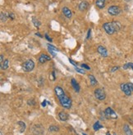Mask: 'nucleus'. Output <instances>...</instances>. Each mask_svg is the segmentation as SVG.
<instances>
[{
    "mask_svg": "<svg viewBox=\"0 0 133 135\" xmlns=\"http://www.w3.org/2000/svg\"><path fill=\"white\" fill-rule=\"evenodd\" d=\"M45 38H46L48 39V40H49V42H52V38H49V35H47V34H46V35H45Z\"/></svg>",
    "mask_w": 133,
    "mask_h": 135,
    "instance_id": "c9c22d12",
    "label": "nucleus"
},
{
    "mask_svg": "<svg viewBox=\"0 0 133 135\" xmlns=\"http://www.w3.org/2000/svg\"><path fill=\"white\" fill-rule=\"evenodd\" d=\"M119 69V66H113V69H111V72H114L116 70H118Z\"/></svg>",
    "mask_w": 133,
    "mask_h": 135,
    "instance_id": "72a5a7b5",
    "label": "nucleus"
},
{
    "mask_svg": "<svg viewBox=\"0 0 133 135\" xmlns=\"http://www.w3.org/2000/svg\"><path fill=\"white\" fill-rule=\"evenodd\" d=\"M123 131L125 133L126 135H133V133L131 131V129L130 128V127L127 125H124L123 126Z\"/></svg>",
    "mask_w": 133,
    "mask_h": 135,
    "instance_id": "6ab92c4d",
    "label": "nucleus"
},
{
    "mask_svg": "<svg viewBox=\"0 0 133 135\" xmlns=\"http://www.w3.org/2000/svg\"><path fill=\"white\" fill-rule=\"evenodd\" d=\"M123 69L127 70V69H131L133 70V63L132 62H127L123 66Z\"/></svg>",
    "mask_w": 133,
    "mask_h": 135,
    "instance_id": "393cba45",
    "label": "nucleus"
},
{
    "mask_svg": "<svg viewBox=\"0 0 133 135\" xmlns=\"http://www.w3.org/2000/svg\"><path fill=\"white\" fill-rule=\"evenodd\" d=\"M89 79H90V84L92 86H95L97 84V80L95 78L93 75H89Z\"/></svg>",
    "mask_w": 133,
    "mask_h": 135,
    "instance_id": "aec40b11",
    "label": "nucleus"
},
{
    "mask_svg": "<svg viewBox=\"0 0 133 135\" xmlns=\"http://www.w3.org/2000/svg\"><path fill=\"white\" fill-rule=\"evenodd\" d=\"M103 28H104V31L109 35H112L115 33V30L113 26L112 22H106V23H104L103 25Z\"/></svg>",
    "mask_w": 133,
    "mask_h": 135,
    "instance_id": "20e7f679",
    "label": "nucleus"
},
{
    "mask_svg": "<svg viewBox=\"0 0 133 135\" xmlns=\"http://www.w3.org/2000/svg\"><path fill=\"white\" fill-rule=\"evenodd\" d=\"M47 103H49V102H48V101L47 100H44V102L41 103V105H42V106H43V107H45V106H46V104Z\"/></svg>",
    "mask_w": 133,
    "mask_h": 135,
    "instance_id": "473e14b6",
    "label": "nucleus"
},
{
    "mask_svg": "<svg viewBox=\"0 0 133 135\" xmlns=\"http://www.w3.org/2000/svg\"><path fill=\"white\" fill-rule=\"evenodd\" d=\"M102 128H103V125H101L100 124H99V121H96V123H95V125H93L94 130H95V131H98L99 129H100Z\"/></svg>",
    "mask_w": 133,
    "mask_h": 135,
    "instance_id": "4be33fe9",
    "label": "nucleus"
},
{
    "mask_svg": "<svg viewBox=\"0 0 133 135\" xmlns=\"http://www.w3.org/2000/svg\"><path fill=\"white\" fill-rule=\"evenodd\" d=\"M95 97L99 100V101H103L106 98V93H105L104 90L102 88H96L95 90Z\"/></svg>",
    "mask_w": 133,
    "mask_h": 135,
    "instance_id": "39448f33",
    "label": "nucleus"
},
{
    "mask_svg": "<svg viewBox=\"0 0 133 135\" xmlns=\"http://www.w3.org/2000/svg\"><path fill=\"white\" fill-rule=\"evenodd\" d=\"M4 62V60H3V55H0V65H3Z\"/></svg>",
    "mask_w": 133,
    "mask_h": 135,
    "instance_id": "7c9ffc66",
    "label": "nucleus"
},
{
    "mask_svg": "<svg viewBox=\"0 0 133 135\" xmlns=\"http://www.w3.org/2000/svg\"><path fill=\"white\" fill-rule=\"evenodd\" d=\"M35 101L33 100V99L28 101V105H31V106H35Z\"/></svg>",
    "mask_w": 133,
    "mask_h": 135,
    "instance_id": "c756f323",
    "label": "nucleus"
},
{
    "mask_svg": "<svg viewBox=\"0 0 133 135\" xmlns=\"http://www.w3.org/2000/svg\"><path fill=\"white\" fill-rule=\"evenodd\" d=\"M82 135H86V134L85 133H82Z\"/></svg>",
    "mask_w": 133,
    "mask_h": 135,
    "instance_id": "58836bf2",
    "label": "nucleus"
},
{
    "mask_svg": "<svg viewBox=\"0 0 133 135\" xmlns=\"http://www.w3.org/2000/svg\"><path fill=\"white\" fill-rule=\"evenodd\" d=\"M17 125H20V133H23L26 130V124L22 121H18Z\"/></svg>",
    "mask_w": 133,
    "mask_h": 135,
    "instance_id": "412c9836",
    "label": "nucleus"
},
{
    "mask_svg": "<svg viewBox=\"0 0 133 135\" xmlns=\"http://www.w3.org/2000/svg\"><path fill=\"white\" fill-rule=\"evenodd\" d=\"M58 117H59L60 120L66 121V120H68V115L66 114L65 111H60L58 113Z\"/></svg>",
    "mask_w": 133,
    "mask_h": 135,
    "instance_id": "2eb2a0df",
    "label": "nucleus"
},
{
    "mask_svg": "<svg viewBox=\"0 0 133 135\" xmlns=\"http://www.w3.org/2000/svg\"><path fill=\"white\" fill-rule=\"evenodd\" d=\"M21 68H22V70H23L24 71H26V72L32 71L33 70H34V68H35V62L32 60H31V59L27 60L26 61H25V62L22 64Z\"/></svg>",
    "mask_w": 133,
    "mask_h": 135,
    "instance_id": "f03ea898",
    "label": "nucleus"
},
{
    "mask_svg": "<svg viewBox=\"0 0 133 135\" xmlns=\"http://www.w3.org/2000/svg\"><path fill=\"white\" fill-rule=\"evenodd\" d=\"M104 112L105 116H106V119L116 120L118 118V115L116 114V112L111 107H107Z\"/></svg>",
    "mask_w": 133,
    "mask_h": 135,
    "instance_id": "7ed1b4c3",
    "label": "nucleus"
},
{
    "mask_svg": "<svg viewBox=\"0 0 133 135\" xmlns=\"http://www.w3.org/2000/svg\"><path fill=\"white\" fill-rule=\"evenodd\" d=\"M112 24H113V26L114 28V30H115V32H118L121 30V28H122V25L119 21H112Z\"/></svg>",
    "mask_w": 133,
    "mask_h": 135,
    "instance_id": "a211bd4d",
    "label": "nucleus"
},
{
    "mask_svg": "<svg viewBox=\"0 0 133 135\" xmlns=\"http://www.w3.org/2000/svg\"><path fill=\"white\" fill-rule=\"evenodd\" d=\"M8 17L11 18L12 20H13V19L15 18V15H14L13 13H12V12H11V13H8Z\"/></svg>",
    "mask_w": 133,
    "mask_h": 135,
    "instance_id": "2f4dec72",
    "label": "nucleus"
},
{
    "mask_svg": "<svg viewBox=\"0 0 133 135\" xmlns=\"http://www.w3.org/2000/svg\"><path fill=\"white\" fill-rule=\"evenodd\" d=\"M108 12L109 15L111 16H118L120 13H121V9L118 6H111L108 8Z\"/></svg>",
    "mask_w": 133,
    "mask_h": 135,
    "instance_id": "423d86ee",
    "label": "nucleus"
},
{
    "mask_svg": "<svg viewBox=\"0 0 133 135\" xmlns=\"http://www.w3.org/2000/svg\"><path fill=\"white\" fill-rule=\"evenodd\" d=\"M49 60H51V57H49V56L46 54H41L40 57H39V61H40V63H41V64L46 62L47 61H49Z\"/></svg>",
    "mask_w": 133,
    "mask_h": 135,
    "instance_id": "4468645a",
    "label": "nucleus"
},
{
    "mask_svg": "<svg viewBox=\"0 0 133 135\" xmlns=\"http://www.w3.org/2000/svg\"><path fill=\"white\" fill-rule=\"evenodd\" d=\"M62 11H63V13L64 14V16H66V18H71V16H72V13H71V11L68 8V7H63V9H62Z\"/></svg>",
    "mask_w": 133,
    "mask_h": 135,
    "instance_id": "f8f14e48",
    "label": "nucleus"
},
{
    "mask_svg": "<svg viewBox=\"0 0 133 135\" xmlns=\"http://www.w3.org/2000/svg\"><path fill=\"white\" fill-rule=\"evenodd\" d=\"M48 48H49V52L51 53V55L53 56V57H56V53H55L54 52L58 51V49L55 48L54 46H53V45H50V44H48Z\"/></svg>",
    "mask_w": 133,
    "mask_h": 135,
    "instance_id": "f3484780",
    "label": "nucleus"
},
{
    "mask_svg": "<svg viewBox=\"0 0 133 135\" xmlns=\"http://www.w3.org/2000/svg\"><path fill=\"white\" fill-rule=\"evenodd\" d=\"M75 70H76V71L81 73V74H85V73H86V71H85L84 69H83V68H78L77 66L75 67Z\"/></svg>",
    "mask_w": 133,
    "mask_h": 135,
    "instance_id": "cd10ccee",
    "label": "nucleus"
},
{
    "mask_svg": "<svg viewBox=\"0 0 133 135\" xmlns=\"http://www.w3.org/2000/svg\"><path fill=\"white\" fill-rule=\"evenodd\" d=\"M106 135H117L115 133H109V132H108L107 133H106Z\"/></svg>",
    "mask_w": 133,
    "mask_h": 135,
    "instance_id": "4c0bfd02",
    "label": "nucleus"
},
{
    "mask_svg": "<svg viewBox=\"0 0 133 135\" xmlns=\"http://www.w3.org/2000/svg\"><path fill=\"white\" fill-rule=\"evenodd\" d=\"M81 66L82 67V68H85L86 70H90V67L89 66H87V65H86V64H81Z\"/></svg>",
    "mask_w": 133,
    "mask_h": 135,
    "instance_id": "c85d7f7f",
    "label": "nucleus"
},
{
    "mask_svg": "<svg viewBox=\"0 0 133 135\" xmlns=\"http://www.w3.org/2000/svg\"><path fill=\"white\" fill-rule=\"evenodd\" d=\"M8 18V16H7L6 13L1 12V21L2 22H6Z\"/></svg>",
    "mask_w": 133,
    "mask_h": 135,
    "instance_id": "bb28decb",
    "label": "nucleus"
},
{
    "mask_svg": "<svg viewBox=\"0 0 133 135\" xmlns=\"http://www.w3.org/2000/svg\"><path fill=\"white\" fill-rule=\"evenodd\" d=\"M71 86L73 87L74 90L76 92V93H79L80 92V89H81V87L79 85V83L76 82V80H75L74 78L71 79Z\"/></svg>",
    "mask_w": 133,
    "mask_h": 135,
    "instance_id": "9b49d317",
    "label": "nucleus"
},
{
    "mask_svg": "<svg viewBox=\"0 0 133 135\" xmlns=\"http://www.w3.org/2000/svg\"><path fill=\"white\" fill-rule=\"evenodd\" d=\"M32 21H33V24H34V25L37 28L40 27V25H41V22H40V21L37 20L35 17H33L32 18Z\"/></svg>",
    "mask_w": 133,
    "mask_h": 135,
    "instance_id": "b1692460",
    "label": "nucleus"
},
{
    "mask_svg": "<svg viewBox=\"0 0 133 135\" xmlns=\"http://www.w3.org/2000/svg\"><path fill=\"white\" fill-rule=\"evenodd\" d=\"M31 130L34 135H41L44 132V128L41 125H35L32 127Z\"/></svg>",
    "mask_w": 133,
    "mask_h": 135,
    "instance_id": "0eeeda50",
    "label": "nucleus"
},
{
    "mask_svg": "<svg viewBox=\"0 0 133 135\" xmlns=\"http://www.w3.org/2000/svg\"><path fill=\"white\" fill-rule=\"evenodd\" d=\"M8 66H9V61L8 59H6L4 61L3 64L1 66V69L2 70H7L8 68Z\"/></svg>",
    "mask_w": 133,
    "mask_h": 135,
    "instance_id": "5701e85b",
    "label": "nucleus"
},
{
    "mask_svg": "<svg viewBox=\"0 0 133 135\" xmlns=\"http://www.w3.org/2000/svg\"><path fill=\"white\" fill-rule=\"evenodd\" d=\"M97 51L103 57H108V50L105 47L102 46V45H99V46L98 47Z\"/></svg>",
    "mask_w": 133,
    "mask_h": 135,
    "instance_id": "1a4fd4ad",
    "label": "nucleus"
},
{
    "mask_svg": "<svg viewBox=\"0 0 133 135\" xmlns=\"http://www.w3.org/2000/svg\"><path fill=\"white\" fill-rule=\"evenodd\" d=\"M120 88H121L122 91H123V92L126 95V96H131V95L132 91L130 89V88H129V86H128V83H121Z\"/></svg>",
    "mask_w": 133,
    "mask_h": 135,
    "instance_id": "6e6552de",
    "label": "nucleus"
},
{
    "mask_svg": "<svg viewBox=\"0 0 133 135\" xmlns=\"http://www.w3.org/2000/svg\"><path fill=\"white\" fill-rule=\"evenodd\" d=\"M69 61H70V62H71V64H72V65H74L75 66H76V63L74 62V61H73L72 60H71V59H69Z\"/></svg>",
    "mask_w": 133,
    "mask_h": 135,
    "instance_id": "e433bc0d",
    "label": "nucleus"
},
{
    "mask_svg": "<svg viewBox=\"0 0 133 135\" xmlns=\"http://www.w3.org/2000/svg\"><path fill=\"white\" fill-rule=\"evenodd\" d=\"M54 93L56 94V96L58 97V98H62L63 96L65 95V93L63 91V89L61 88L60 86H56L54 88Z\"/></svg>",
    "mask_w": 133,
    "mask_h": 135,
    "instance_id": "9d476101",
    "label": "nucleus"
},
{
    "mask_svg": "<svg viewBox=\"0 0 133 135\" xmlns=\"http://www.w3.org/2000/svg\"><path fill=\"white\" fill-rule=\"evenodd\" d=\"M128 83V86H129L130 89L133 92V83Z\"/></svg>",
    "mask_w": 133,
    "mask_h": 135,
    "instance_id": "f704fd0d",
    "label": "nucleus"
},
{
    "mask_svg": "<svg viewBox=\"0 0 133 135\" xmlns=\"http://www.w3.org/2000/svg\"><path fill=\"white\" fill-rule=\"evenodd\" d=\"M60 105L65 109H70L71 107V99L65 94L62 98H58Z\"/></svg>",
    "mask_w": 133,
    "mask_h": 135,
    "instance_id": "f257e3e1",
    "label": "nucleus"
},
{
    "mask_svg": "<svg viewBox=\"0 0 133 135\" xmlns=\"http://www.w3.org/2000/svg\"><path fill=\"white\" fill-rule=\"evenodd\" d=\"M105 4H106V0H96L95 2L96 7L99 9H103L105 7Z\"/></svg>",
    "mask_w": 133,
    "mask_h": 135,
    "instance_id": "dca6fc26",
    "label": "nucleus"
},
{
    "mask_svg": "<svg viewBox=\"0 0 133 135\" xmlns=\"http://www.w3.org/2000/svg\"><path fill=\"white\" fill-rule=\"evenodd\" d=\"M88 6H89V4L86 1H82L78 5V9L81 11V12H84V11H86L88 8Z\"/></svg>",
    "mask_w": 133,
    "mask_h": 135,
    "instance_id": "ddd939ff",
    "label": "nucleus"
},
{
    "mask_svg": "<svg viewBox=\"0 0 133 135\" xmlns=\"http://www.w3.org/2000/svg\"><path fill=\"white\" fill-rule=\"evenodd\" d=\"M58 130H59V128H58V126H56V125H51L49 128V132H56Z\"/></svg>",
    "mask_w": 133,
    "mask_h": 135,
    "instance_id": "a878e982",
    "label": "nucleus"
}]
</instances>
